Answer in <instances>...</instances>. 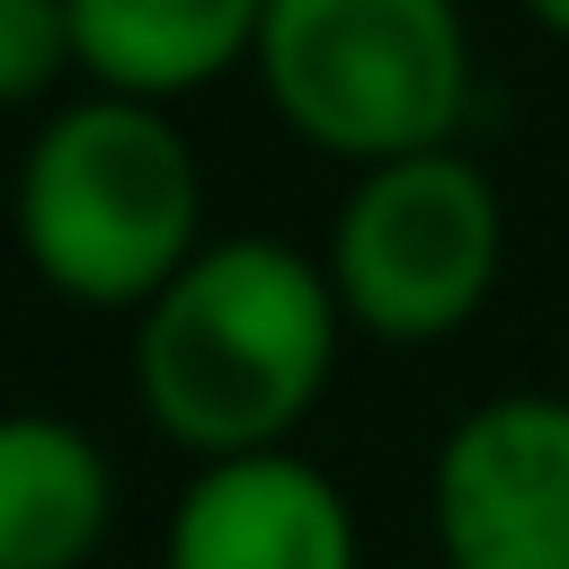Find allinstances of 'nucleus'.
<instances>
[{"mask_svg":"<svg viewBox=\"0 0 569 569\" xmlns=\"http://www.w3.org/2000/svg\"><path fill=\"white\" fill-rule=\"evenodd\" d=\"M258 27H267V0H71L80 80L142 107H169L249 71Z\"/></svg>","mask_w":569,"mask_h":569,"instance_id":"7","label":"nucleus"},{"mask_svg":"<svg viewBox=\"0 0 569 569\" xmlns=\"http://www.w3.org/2000/svg\"><path fill=\"white\" fill-rule=\"evenodd\" d=\"M445 569H569V400L498 391L462 409L427 462Z\"/></svg>","mask_w":569,"mask_h":569,"instance_id":"5","label":"nucleus"},{"mask_svg":"<svg viewBox=\"0 0 569 569\" xmlns=\"http://www.w3.org/2000/svg\"><path fill=\"white\" fill-rule=\"evenodd\" d=\"M160 569H365V533L347 489L293 445H276L187 471L160 533Z\"/></svg>","mask_w":569,"mask_h":569,"instance_id":"6","label":"nucleus"},{"mask_svg":"<svg viewBox=\"0 0 569 569\" xmlns=\"http://www.w3.org/2000/svg\"><path fill=\"white\" fill-rule=\"evenodd\" d=\"M71 71V0H0V107H44Z\"/></svg>","mask_w":569,"mask_h":569,"instance_id":"9","label":"nucleus"},{"mask_svg":"<svg viewBox=\"0 0 569 569\" xmlns=\"http://www.w3.org/2000/svg\"><path fill=\"white\" fill-rule=\"evenodd\" d=\"M516 9H525L542 36H560V44H569V0H516Z\"/></svg>","mask_w":569,"mask_h":569,"instance_id":"10","label":"nucleus"},{"mask_svg":"<svg viewBox=\"0 0 569 569\" xmlns=\"http://www.w3.org/2000/svg\"><path fill=\"white\" fill-rule=\"evenodd\" d=\"M320 267L338 284V311L356 338L382 347H436L453 329L480 320V302L498 293L507 267V204L489 187V169L445 142V151H409L382 169H356Z\"/></svg>","mask_w":569,"mask_h":569,"instance_id":"4","label":"nucleus"},{"mask_svg":"<svg viewBox=\"0 0 569 569\" xmlns=\"http://www.w3.org/2000/svg\"><path fill=\"white\" fill-rule=\"evenodd\" d=\"M284 133L347 169L445 151L471 116L462 0H267L249 53Z\"/></svg>","mask_w":569,"mask_h":569,"instance_id":"3","label":"nucleus"},{"mask_svg":"<svg viewBox=\"0 0 569 569\" xmlns=\"http://www.w3.org/2000/svg\"><path fill=\"white\" fill-rule=\"evenodd\" d=\"M338 347L347 311L320 249L276 231H213L133 311V400L196 462L276 453L320 409Z\"/></svg>","mask_w":569,"mask_h":569,"instance_id":"1","label":"nucleus"},{"mask_svg":"<svg viewBox=\"0 0 569 569\" xmlns=\"http://www.w3.org/2000/svg\"><path fill=\"white\" fill-rule=\"evenodd\" d=\"M116 525V462L62 409H0V569H89Z\"/></svg>","mask_w":569,"mask_h":569,"instance_id":"8","label":"nucleus"},{"mask_svg":"<svg viewBox=\"0 0 569 569\" xmlns=\"http://www.w3.org/2000/svg\"><path fill=\"white\" fill-rule=\"evenodd\" d=\"M9 231L44 293L80 311H142L213 240L196 142L169 107L80 89L36 116L9 178Z\"/></svg>","mask_w":569,"mask_h":569,"instance_id":"2","label":"nucleus"}]
</instances>
